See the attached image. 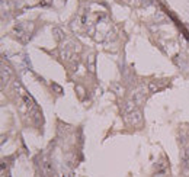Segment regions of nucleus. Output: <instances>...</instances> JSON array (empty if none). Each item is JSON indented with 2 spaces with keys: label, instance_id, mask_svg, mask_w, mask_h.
Masks as SVG:
<instances>
[{
  "label": "nucleus",
  "instance_id": "obj_1",
  "mask_svg": "<svg viewBox=\"0 0 189 177\" xmlns=\"http://www.w3.org/2000/svg\"><path fill=\"white\" fill-rule=\"evenodd\" d=\"M182 161H183V164L186 166V167H189V148L183 152V157H182Z\"/></svg>",
  "mask_w": 189,
  "mask_h": 177
}]
</instances>
